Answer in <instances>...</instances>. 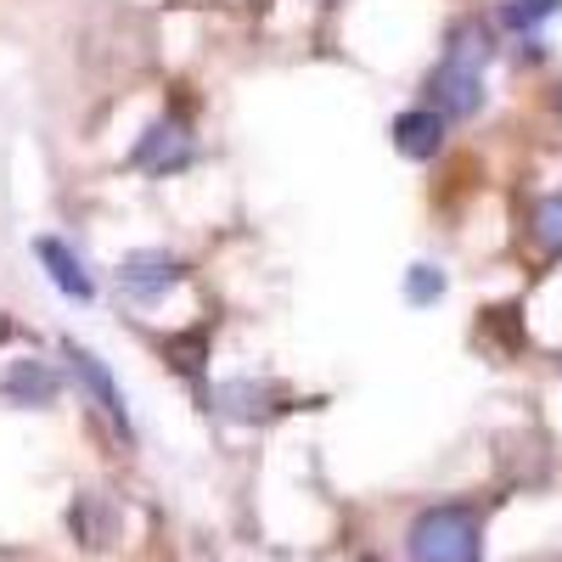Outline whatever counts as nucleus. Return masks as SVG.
Returning a JSON list of instances; mask_svg holds the SVG:
<instances>
[{
  "label": "nucleus",
  "mask_w": 562,
  "mask_h": 562,
  "mask_svg": "<svg viewBox=\"0 0 562 562\" xmlns=\"http://www.w3.org/2000/svg\"><path fill=\"white\" fill-rule=\"evenodd\" d=\"M63 349H68V360H74V378L90 389V400H97V405L113 416V428L130 439V411H124V394H119V383H113V371L90 355V349H79V344H63Z\"/></svg>",
  "instance_id": "4"
},
{
  "label": "nucleus",
  "mask_w": 562,
  "mask_h": 562,
  "mask_svg": "<svg viewBox=\"0 0 562 562\" xmlns=\"http://www.w3.org/2000/svg\"><path fill=\"white\" fill-rule=\"evenodd\" d=\"M394 147L405 153V158H434L439 147H445V113H434V108H411V113H400L394 119Z\"/></svg>",
  "instance_id": "5"
},
{
  "label": "nucleus",
  "mask_w": 562,
  "mask_h": 562,
  "mask_svg": "<svg viewBox=\"0 0 562 562\" xmlns=\"http://www.w3.org/2000/svg\"><path fill=\"white\" fill-rule=\"evenodd\" d=\"M175 281H180V265H175L164 248H135V254H124V265H119V288H124L130 299H140V304L164 299Z\"/></svg>",
  "instance_id": "3"
},
{
  "label": "nucleus",
  "mask_w": 562,
  "mask_h": 562,
  "mask_svg": "<svg viewBox=\"0 0 562 562\" xmlns=\"http://www.w3.org/2000/svg\"><path fill=\"white\" fill-rule=\"evenodd\" d=\"M411 562H484V529L473 506H428L405 535Z\"/></svg>",
  "instance_id": "1"
},
{
  "label": "nucleus",
  "mask_w": 562,
  "mask_h": 562,
  "mask_svg": "<svg viewBox=\"0 0 562 562\" xmlns=\"http://www.w3.org/2000/svg\"><path fill=\"white\" fill-rule=\"evenodd\" d=\"M557 7H562V0H512V7H501V18H506L512 29H535V23H546Z\"/></svg>",
  "instance_id": "11"
},
{
  "label": "nucleus",
  "mask_w": 562,
  "mask_h": 562,
  "mask_svg": "<svg viewBox=\"0 0 562 562\" xmlns=\"http://www.w3.org/2000/svg\"><path fill=\"white\" fill-rule=\"evenodd\" d=\"M34 254H40L45 265H52V281H57V288H63L68 299H79V304H85L90 293H97V281L85 276V265H79V259H74V254H68L57 237H40V243H34Z\"/></svg>",
  "instance_id": "7"
},
{
  "label": "nucleus",
  "mask_w": 562,
  "mask_h": 562,
  "mask_svg": "<svg viewBox=\"0 0 562 562\" xmlns=\"http://www.w3.org/2000/svg\"><path fill=\"white\" fill-rule=\"evenodd\" d=\"M428 97H434V113H445V119H473L484 108V68L445 52V63L428 79Z\"/></svg>",
  "instance_id": "2"
},
{
  "label": "nucleus",
  "mask_w": 562,
  "mask_h": 562,
  "mask_svg": "<svg viewBox=\"0 0 562 562\" xmlns=\"http://www.w3.org/2000/svg\"><path fill=\"white\" fill-rule=\"evenodd\" d=\"M186 158H192V140H186L180 124H153L147 140L135 147V169H153V175H169V169H180Z\"/></svg>",
  "instance_id": "6"
},
{
  "label": "nucleus",
  "mask_w": 562,
  "mask_h": 562,
  "mask_svg": "<svg viewBox=\"0 0 562 562\" xmlns=\"http://www.w3.org/2000/svg\"><path fill=\"white\" fill-rule=\"evenodd\" d=\"M7 389H12V400H23V405H52V400H57V371H45L40 360H18Z\"/></svg>",
  "instance_id": "8"
},
{
  "label": "nucleus",
  "mask_w": 562,
  "mask_h": 562,
  "mask_svg": "<svg viewBox=\"0 0 562 562\" xmlns=\"http://www.w3.org/2000/svg\"><path fill=\"white\" fill-rule=\"evenodd\" d=\"M405 293H411V304H434V299L445 293V276H439L434 265H411V276H405Z\"/></svg>",
  "instance_id": "10"
},
{
  "label": "nucleus",
  "mask_w": 562,
  "mask_h": 562,
  "mask_svg": "<svg viewBox=\"0 0 562 562\" xmlns=\"http://www.w3.org/2000/svg\"><path fill=\"white\" fill-rule=\"evenodd\" d=\"M529 231H535V248H540V254H562V192L546 198V203H535Z\"/></svg>",
  "instance_id": "9"
}]
</instances>
